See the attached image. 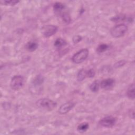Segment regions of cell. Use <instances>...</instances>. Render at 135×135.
Returning a JSON list of instances; mask_svg holds the SVG:
<instances>
[{
	"label": "cell",
	"instance_id": "23",
	"mask_svg": "<svg viewBox=\"0 0 135 135\" xmlns=\"http://www.w3.org/2000/svg\"><path fill=\"white\" fill-rule=\"evenodd\" d=\"M129 117H130L131 119H134V109H131L129 110Z\"/></svg>",
	"mask_w": 135,
	"mask_h": 135
},
{
	"label": "cell",
	"instance_id": "5",
	"mask_svg": "<svg viewBox=\"0 0 135 135\" xmlns=\"http://www.w3.org/2000/svg\"><path fill=\"white\" fill-rule=\"evenodd\" d=\"M117 119L115 117L108 115L103 117L99 121V124L104 128H111L116 123Z\"/></svg>",
	"mask_w": 135,
	"mask_h": 135
},
{
	"label": "cell",
	"instance_id": "21",
	"mask_svg": "<svg viewBox=\"0 0 135 135\" xmlns=\"http://www.w3.org/2000/svg\"><path fill=\"white\" fill-rule=\"evenodd\" d=\"M82 39V37L80 35H75L73 37V42L74 44H77L79 43Z\"/></svg>",
	"mask_w": 135,
	"mask_h": 135
},
{
	"label": "cell",
	"instance_id": "13",
	"mask_svg": "<svg viewBox=\"0 0 135 135\" xmlns=\"http://www.w3.org/2000/svg\"><path fill=\"white\" fill-rule=\"evenodd\" d=\"M86 78V70L82 69L80 70L77 75V79L79 81H82Z\"/></svg>",
	"mask_w": 135,
	"mask_h": 135
},
{
	"label": "cell",
	"instance_id": "1",
	"mask_svg": "<svg viewBox=\"0 0 135 135\" xmlns=\"http://www.w3.org/2000/svg\"><path fill=\"white\" fill-rule=\"evenodd\" d=\"M36 105L42 109L51 111L56 107L57 103L48 98H42L36 101Z\"/></svg>",
	"mask_w": 135,
	"mask_h": 135
},
{
	"label": "cell",
	"instance_id": "12",
	"mask_svg": "<svg viewBox=\"0 0 135 135\" xmlns=\"http://www.w3.org/2000/svg\"><path fill=\"white\" fill-rule=\"evenodd\" d=\"M100 86V82L98 80H95L90 84L89 88L92 92H96L99 90Z\"/></svg>",
	"mask_w": 135,
	"mask_h": 135
},
{
	"label": "cell",
	"instance_id": "14",
	"mask_svg": "<svg viewBox=\"0 0 135 135\" xmlns=\"http://www.w3.org/2000/svg\"><path fill=\"white\" fill-rule=\"evenodd\" d=\"M65 6L60 2H56L53 5V9L55 12H60L64 9Z\"/></svg>",
	"mask_w": 135,
	"mask_h": 135
},
{
	"label": "cell",
	"instance_id": "2",
	"mask_svg": "<svg viewBox=\"0 0 135 135\" xmlns=\"http://www.w3.org/2000/svg\"><path fill=\"white\" fill-rule=\"evenodd\" d=\"M128 30V27L124 24H120L113 26L110 30L112 36L115 38L120 37L124 35Z\"/></svg>",
	"mask_w": 135,
	"mask_h": 135
},
{
	"label": "cell",
	"instance_id": "9",
	"mask_svg": "<svg viewBox=\"0 0 135 135\" xmlns=\"http://www.w3.org/2000/svg\"><path fill=\"white\" fill-rule=\"evenodd\" d=\"M127 96L128 98L131 100H134L135 95H134V83H131L128 88L126 92Z\"/></svg>",
	"mask_w": 135,
	"mask_h": 135
},
{
	"label": "cell",
	"instance_id": "22",
	"mask_svg": "<svg viewBox=\"0 0 135 135\" xmlns=\"http://www.w3.org/2000/svg\"><path fill=\"white\" fill-rule=\"evenodd\" d=\"M126 63V61H119L117 63H115V64H114V66L115 68H119V67H121L122 66H123L124 64Z\"/></svg>",
	"mask_w": 135,
	"mask_h": 135
},
{
	"label": "cell",
	"instance_id": "7",
	"mask_svg": "<svg viewBox=\"0 0 135 135\" xmlns=\"http://www.w3.org/2000/svg\"><path fill=\"white\" fill-rule=\"evenodd\" d=\"M115 83V81L112 78L103 79L100 82V86L104 90H110L112 88Z\"/></svg>",
	"mask_w": 135,
	"mask_h": 135
},
{
	"label": "cell",
	"instance_id": "19",
	"mask_svg": "<svg viewBox=\"0 0 135 135\" xmlns=\"http://www.w3.org/2000/svg\"><path fill=\"white\" fill-rule=\"evenodd\" d=\"M124 19H125V16H123V15H118L113 17L111 19V20L114 22H118L123 21Z\"/></svg>",
	"mask_w": 135,
	"mask_h": 135
},
{
	"label": "cell",
	"instance_id": "17",
	"mask_svg": "<svg viewBox=\"0 0 135 135\" xmlns=\"http://www.w3.org/2000/svg\"><path fill=\"white\" fill-rule=\"evenodd\" d=\"M108 47H109V46L107 44H101L98 45L96 50H97V52H98V53H102L107 51Z\"/></svg>",
	"mask_w": 135,
	"mask_h": 135
},
{
	"label": "cell",
	"instance_id": "16",
	"mask_svg": "<svg viewBox=\"0 0 135 135\" xmlns=\"http://www.w3.org/2000/svg\"><path fill=\"white\" fill-rule=\"evenodd\" d=\"M20 2L19 1L11 0V1H1V3L2 5L6 6H14Z\"/></svg>",
	"mask_w": 135,
	"mask_h": 135
},
{
	"label": "cell",
	"instance_id": "3",
	"mask_svg": "<svg viewBox=\"0 0 135 135\" xmlns=\"http://www.w3.org/2000/svg\"><path fill=\"white\" fill-rule=\"evenodd\" d=\"M89 55V50L87 49H82L75 53L72 57L73 62L76 64H80L84 61Z\"/></svg>",
	"mask_w": 135,
	"mask_h": 135
},
{
	"label": "cell",
	"instance_id": "15",
	"mask_svg": "<svg viewBox=\"0 0 135 135\" xmlns=\"http://www.w3.org/2000/svg\"><path fill=\"white\" fill-rule=\"evenodd\" d=\"M89 125L87 122H83L80 124L77 128V130L78 131L80 132H85L89 128Z\"/></svg>",
	"mask_w": 135,
	"mask_h": 135
},
{
	"label": "cell",
	"instance_id": "4",
	"mask_svg": "<svg viewBox=\"0 0 135 135\" xmlns=\"http://www.w3.org/2000/svg\"><path fill=\"white\" fill-rule=\"evenodd\" d=\"M24 83V79L22 75H14L11 79L10 86L13 90L17 91L22 88Z\"/></svg>",
	"mask_w": 135,
	"mask_h": 135
},
{
	"label": "cell",
	"instance_id": "8",
	"mask_svg": "<svg viewBox=\"0 0 135 135\" xmlns=\"http://www.w3.org/2000/svg\"><path fill=\"white\" fill-rule=\"evenodd\" d=\"M74 107V103L72 102H68L61 105L59 109V112L61 114H64L69 112Z\"/></svg>",
	"mask_w": 135,
	"mask_h": 135
},
{
	"label": "cell",
	"instance_id": "20",
	"mask_svg": "<svg viewBox=\"0 0 135 135\" xmlns=\"http://www.w3.org/2000/svg\"><path fill=\"white\" fill-rule=\"evenodd\" d=\"M95 71L93 69H90L89 70H86V78H91L94 76L95 75Z\"/></svg>",
	"mask_w": 135,
	"mask_h": 135
},
{
	"label": "cell",
	"instance_id": "6",
	"mask_svg": "<svg viewBox=\"0 0 135 135\" xmlns=\"http://www.w3.org/2000/svg\"><path fill=\"white\" fill-rule=\"evenodd\" d=\"M42 33L45 37H49L56 33L57 27L54 25H46L42 27Z\"/></svg>",
	"mask_w": 135,
	"mask_h": 135
},
{
	"label": "cell",
	"instance_id": "11",
	"mask_svg": "<svg viewBox=\"0 0 135 135\" xmlns=\"http://www.w3.org/2000/svg\"><path fill=\"white\" fill-rule=\"evenodd\" d=\"M66 44V42L62 38H57L54 43V45L57 48H61Z\"/></svg>",
	"mask_w": 135,
	"mask_h": 135
},
{
	"label": "cell",
	"instance_id": "10",
	"mask_svg": "<svg viewBox=\"0 0 135 135\" xmlns=\"http://www.w3.org/2000/svg\"><path fill=\"white\" fill-rule=\"evenodd\" d=\"M26 49L30 52H33L35 51L37 47H38V45L35 42H33V41H30L28 42H27V43L26 44Z\"/></svg>",
	"mask_w": 135,
	"mask_h": 135
},
{
	"label": "cell",
	"instance_id": "18",
	"mask_svg": "<svg viewBox=\"0 0 135 135\" xmlns=\"http://www.w3.org/2000/svg\"><path fill=\"white\" fill-rule=\"evenodd\" d=\"M62 18L63 21L66 23H69L71 22V17L70 15H69V13H66V12H64L62 14Z\"/></svg>",
	"mask_w": 135,
	"mask_h": 135
}]
</instances>
